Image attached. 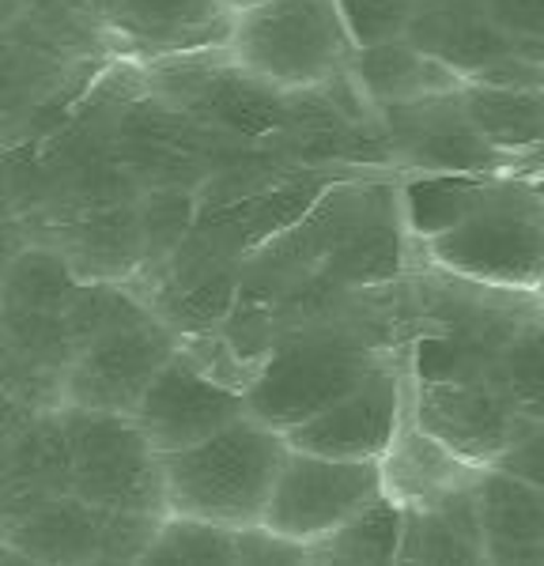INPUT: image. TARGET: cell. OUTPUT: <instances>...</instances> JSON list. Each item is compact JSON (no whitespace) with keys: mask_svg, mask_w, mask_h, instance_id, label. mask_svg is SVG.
Masks as SVG:
<instances>
[{"mask_svg":"<svg viewBox=\"0 0 544 566\" xmlns=\"http://www.w3.org/2000/svg\"><path fill=\"white\" fill-rule=\"evenodd\" d=\"M284 453V434L258 423L253 416L231 419L186 450L163 453L167 514L201 517L227 528L261 525V510Z\"/></svg>","mask_w":544,"mask_h":566,"instance_id":"1","label":"cell"},{"mask_svg":"<svg viewBox=\"0 0 544 566\" xmlns=\"http://www.w3.org/2000/svg\"><path fill=\"white\" fill-rule=\"evenodd\" d=\"M389 355L341 322L287 325L242 386L247 416L284 434L352 392Z\"/></svg>","mask_w":544,"mask_h":566,"instance_id":"2","label":"cell"},{"mask_svg":"<svg viewBox=\"0 0 544 566\" xmlns=\"http://www.w3.org/2000/svg\"><path fill=\"white\" fill-rule=\"evenodd\" d=\"M106 136L117 167L133 178L136 189H186L197 193L208 178H216L227 163H234L242 144L227 140L212 125L197 122L189 109L163 98L140 80L129 91L111 76L103 91Z\"/></svg>","mask_w":544,"mask_h":566,"instance_id":"3","label":"cell"},{"mask_svg":"<svg viewBox=\"0 0 544 566\" xmlns=\"http://www.w3.org/2000/svg\"><path fill=\"white\" fill-rule=\"evenodd\" d=\"M420 242L423 258L442 272L492 287L541 291L544 200L537 178L495 175L473 212Z\"/></svg>","mask_w":544,"mask_h":566,"instance_id":"4","label":"cell"},{"mask_svg":"<svg viewBox=\"0 0 544 566\" xmlns=\"http://www.w3.org/2000/svg\"><path fill=\"white\" fill-rule=\"evenodd\" d=\"M220 50L272 91L314 87L352 57L333 0H261L231 12Z\"/></svg>","mask_w":544,"mask_h":566,"instance_id":"5","label":"cell"},{"mask_svg":"<svg viewBox=\"0 0 544 566\" xmlns=\"http://www.w3.org/2000/svg\"><path fill=\"white\" fill-rule=\"evenodd\" d=\"M69 442V491L98 510L167 517L163 453L133 416L57 408Z\"/></svg>","mask_w":544,"mask_h":566,"instance_id":"6","label":"cell"},{"mask_svg":"<svg viewBox=\"0 0 544 566\" xmlns=\"http://www.w3.org/2000/svg\"><path fill=\"white\" fill-rule=\"evenodd\" d=\"M242 264L247 261L239 253L193 223L178 250L151 272L133 276L129 287L151 310V317L167 325L178 344H186L220 328L239 295Z\"/></svg>","mask_w":544,"mask_h":566,"instance_id":"7","label":"cell"},{"mask_svg":"<svg viewBox=\"0 0 544 566\" xmlns=\"http://www.w3.org/2000/svg\"><path fill=\"white\" fill-rule=\"evenodd\" d=\"M383 495L378 461H333L287 450L261 510V525L292 544H314Z\"/></svg>","mask_w":544,"mask_h":566,"instance_id":"8","label":"cell"},{"mask_svg":"<svg viewBox=\"0 0 544 566\" xmlns=\"http://www.w3.org/2000/svg\"><path fill=\"white\" fill-rule=\"evenodd\" d=\"M178 336L148 314L106 328L72 355L65 374V405L84 412L133 416L140 392L175 355Z\"/></svg>","mask_w":544,"mask_h":566,"instance_id":"9","label":"cell"},{"mask_svg":"<svg viewBox=\"0 0 544 566\" xmlns=\"http://www.w3.org/2000/svg\"><path fill=\"white\" fill-rule=\"evenodd\" d=\"M378 125L386 133L394 167L420 175H511V167L522 163L480 140L461 106V87L378 106Z\"/></svg>","mask_w":544,"mask_h":566,"instance_id":"10","label":"cell"},{"mask_svg":"<svg viewBox=\"0 0 544 566\" xmlns=\"http://www.w3.org/2000/svg\"><path fill=\"white\" fill-rule=\"evenodd\" d=\"M247 416L242 389L212 378L186 348H175L133 408V423L159 453H175Z\"/></svg>","mask_w":544,"mask_h":566,"instance_id":"11","label":"cell"},{"mask_svg":"<svg viewBox=\"0 0 544 566\" xmlns=\"http://www.w3.org/2000/svg\"><path fill=\"white\" fill-rule=\"evenodd\" d=\"M408 419L458 461L488 469L544 419L514 412L484 381H416Z\"/></svg>","mask_w":544,"mask_h":566,"instance_id":"12","label":"cell"},{"mask_svg":"<svg viewBox=\"0 0 544 566\" xmlns=\"http://www.w3.org/2000/svg\"><path fill=\"white\" fill-rule=\"evenodd\" d=\"M405 419V381L394 359H383L367 378L329 408L287 427V450L333 461H383Z\"/></svg>","mask_w":544,"mask_h":566,"instance_id":"13","label":"cell"},{"mask_svg":"<svg viewBox=\"0 0 544 566\" xmlns=\"http://www.w3.org/2000/svg\"><path fill=\"white\" fill-rule=\"evenodd\" d=\"M416 333H450L503 348L519 328L541 317V291L492 287L453 272L431 269L408 283Z\"/></svg>","mask_w":544,"mask_h":566,"instance_id":"14","label":"cell"},{"mask_svg":"<svg viewBox=\"0 0 544 566\" xmlns=\"http://www.w3.org/2000/svg\"><path fill=\"white\" fill-rule=\"evenodd\" d=\"M76 348L69 333V310L0 306V392L34 412H57L65 405V374Z\"/></svg>","mask_w":544,"mask_h":566,"instance_id":"15","label":"cell"},{"mask_svg":"<svg viewBox=\"0 0 544 566\" xmlns=\"http://www.w3.org/2000/svg\"><path fill=\"white\" fill-rule=\"evenodd\" d=\"M84 69L45 50L15 20L0 27V144L20 140L42 117L65 106L80 91Z\"/></svg>","mask_w":544,"mask_h":566,"instance_id":"16","label":"cell"},{"mask_svg":"<svg viewBox=\"0 0 544 566\" xmlns=\"http://www.w3.org/2000/svg\"><path fill=\"white\" fill-rule=\"evenodd\" d=\"M103 8L114 45L144 57L208 50L231 20L223 0H103Z\"/></svg>","mask_w":544,"mask_h":566,"instance_id":"17","label":"cell"},{"mask_svg":"<svg viewBox=\"0 0 544 566\" xmlns=\"http://www.w3.org/2000/svg\"><path fill=\"white\" fill-rule=\"evenodd\" d=\"M405 42H412L423 57L439 61L465 84L477 72L514 53V45L499 34L488 15V0H416L405 27Z\"/></svg>","mask_w":544,"mask_h":566,"instance_id":"18","label":"cell"},{"mask_svg":"<svg viewBox=\"0 0 544 566\" xmlns=\"http://www.w3.org/2000/svg\"><path fill=\"white\" fill-rule=\"evenodd\" d=\"M61 495H69L65 427L57 412H39L15 438L0 476V541Z\"/></svg>","mask_w":544,"mask_h":566,"instance_id":"19","label":"cell"},{"mask_svg":"<svg viewBox=\"0 0 544 566\" xmlns=\"http://www.w3.org/2000/svg\"><path fill=\"white\" fill-rule=\"evenodd\" d=\"M484 563H544V483L480 469L473 483Z\"/></svg>","mask_w":544,"mask_h":566,"instance_id":"20","label":"cell"},{"mask_svg":"<svg viewBox=\"0 0 544 566\" xmlns=\"http://www.w3.org/2000/svg\"><path fill=\"white\" fill-rule=\"evenodd\" d=\"M34 245H50L72 269V276L84 283H129L140 269L136 200L61 223Z\"/></svg>","mask_w":544,"mask_h":566,"instance_id":"21","label":"cell"},{"mask_svg":"<svg viewBox=\"0 0 544 566\" xmlns=\"http://www.w3.org/2000/svg\"><path fill=\"white\" fill-rule=\"evenodd\" d=\"M394 563H484L473 488L450 491L423 506H401V541Z\"/></svg>","mask_w":544,"mask_h":566,"instance_id":"22","label":"cell"},{"mask_svg":"<svg viewBox=\"0 0 544 566\" xmlns=\"http://www.w3.org/2000/svg\"><path fill=\"white\" fill-rule=\"evenodd\" d=\"M378 469H383V495L394 499L397 506H423V502H435L450 491L473 488L480 472L442 450L412 419H401Z\"/></svg>","mask_w":544,"mask_h":566,"instance_id":"23","label":"cell"},{"mask_svg":"<svg viewBox=\"0 0 544 566\" xmlns=\"http://www.w3.org/2000/svg\"><path fill=\"white\" fill-rule=\"evenodd\" d=\"M0 544L12 547L20 563H103V510L69 491Z\"/></svg>","mask_w":544,"mask_h":566,"instance_id":"24","label":"cell"},{"mask_svg":"<svg viewBox=\"0 0 544 566\" xmlns=\"http://www.w3.org/2000/svg\"><path fill=\"white\" fill-rule=\"evenodd\" d=\"M348 76L356 80L363 98H367L375 109L394 106V103H412V98L461 87V80L453 76L450 69H442L439 61L423 57V53L405 39L352 50Z\"/></svg>","mask_w":544,"mask_h":566,"instance_id":"25","label":"cell"},{"mask_svg":"<svg viewBox=\"0 0 544 566\" xmlns=\"http://www.w3.org/2000/svg\"><path fill=\"white\" fill-rule=\"evenodd\" d=\"M461 106L492 151L506 159H537L544 140V87L461 84Z\"/></svg>","mask_w":544,"mask_h":566,"instance_id":"26","label":"cell"},{"mask_svg":"<svg viewBox=\"0 0 544 566\" xmlns=\"http://www.w3.org/2000/svg\"><path fill=\"white\" fill-rule=\"evenodd\" d=\"M15 23L72 65H95L114 53L103 0H20Z\"/></svg>","mask_w":544,"mask_h":566,"instance_id":"27","label":"cell"},{"mask_svg":"<svg viewBox=\"0 0 544 566\" xmlns=\"http://www.w3.org/2000/svg\"><path fill=\"white\" fill-rule=\"evenodd\" d=\"M495 175H420L408 178L397 193L405 227L416 239L447 231L458 219H465L480 200L488 197Z\"/></svg>","mask_w":544,"mask_h":566,"instance_id":"28","label":"cell"},{"mask_svg":"<svg viewBox=\"0 0 544 566\" xmlns=\"http://www.w3.org/2000/svg\"><path fill=\"white\" fill-rule=\"evenodd\" d=\"M397 541H401V506L389 495H378L322 541L306 544V563H394Z\"/></svg>","mask_w":544,"mask_h":566,"instance_id":"29","label":"cell"},{"mask_svg":"<svg viewBox=\"0 0 544 566\" xmlns=\"http://www.w3.org/2000/svg\"><path fill=\"white\" fill-rule=\"evenodd\" d=\"M484 386L499 392L514 412L544 419V340L541 317L511 336L495 352L492 367L484 374Z\"/></svg>","mask_w":544,"mask_h":566,"instance_id":"30","label":"cell"},{"mask_svg":"<svg viewBox=\"0 0 544 566\" xmlns=\"http://www.w3.org/2000/svg\"><path fill=\"white\" fill-rule=\"evenodd\" d=\"M197 216V197L186 189H140L136 193V223H140V269L151 272L178 250Z\"/></svg>","mask_w":544,"mask_h":566,"instance_id":"31","label":"cell"},{"mask_svg":"<svg viewBox=\"0 0 544 566\" xmlns=\"http://www.w3.org/2000/svg\"><path fill=\"white\" fill-rule=\"evenodd\" d=\"M140 563H239V528L167 514Z\"/></svg>","mask_w":544,"mask_h":566,"instance_id":"32","label":"cell"},{"mask_svg":"<svg viewBox=\"0 0 544 566\" xmlns=\"http://www.w3.org/2000/svg\"><path fill=\"white\" fill-rule=\"evenodd\" d=\"M333 4H337L352 50H363V45L405 39L416 0H333Z\"/></svg>","mask_w":544,"mask_h":566,"instance_id":"33","label":"cell"},{"mask_svg":"<svg viewBox=\"0 0 544 566\" xmlns=\"http://www.w3.org/2000/svg\"><path fill=\"white\" fill-rule=\"evenodd\" d=\"M488 15L514 53L544 61V0H488Z\"/></svg>","mask_w":544,"mask_h":566,"instance_id":"34","label":"cell"},{"mask_svg":"<svg viewBox=\"0 0 544 566\" xmlns=\"http://www.w3.org/2000/svg\"><path fill=\"white\" fill-rule=\"evenodd\" d=\"M239 563H306V547L269 533L265 525L239 528Z\"/></svg>","mask_w":544,"mask_h":566,"instance_id":"35","label":"cell"},{"mask_svg":"<svg viewBox=\"0 0 544 566\" xmlns=\"http://www.w3.org/2000/svg\"><path fill=\"white\" fill-rule=\"evenodd\" d=\"M488 469L511 472V476L530 483H544V423L525 431L514 446H506L495 458V464H488Z\"/></svg>","mask_w":544,"mask_h":566,"instance_id":"36","label":"cell"},{"mask_svg":"<svg viewBox=\"0 0 544 566\" xmlns=\"http://www.w3.org/2000/svg\"><path fill=\"white\" fill-rule=\"evenodd\" d=\"M465 84H488V87H544V61H530L522 53H506L495 65L477 72Z\"/></svg>","mask_w":544,"mask_h":566,"instance_id":"37","label":"cell"},{"mask_svg":"<svg viewBox=\"0 0 544 566\" xmlns=\"http://www.w3.org/2000/svg\"><path fill=\"white\" fill-rule=\"evenodd\" d=\"M34 416H39L34 408H27V405H20V400H12V397L0 392V476H4V469H8V453H12L15 438H20V431L31 423Z\"/></svg>","mask_w":544,"mask_h":566,"instance_id":"38","label":"cell"},{"mask_svg":"<svg viewBox=\"0 0 544 566\" xmlns=\"http://www.w3.org/2000/svg\"><path fill=\"white\" fill-rule=\"evenodd\" d=\"M27 245V234H23V223L15 219L12 212V205H8V197H4V189H0V280H4V269H8V261L15 258Z\"/></svg>","mask_w":544,"mask_h":566,"instance_id":"39","label":"cell"},{"mask_svg":"<svg viewBox=\"0 0 544 566\" xmlns=\"http://www.w3.org/2000/svg\"><path fill=\"white\" fill-rule=\"evenodd\" d=\"M15 12H20V0H0V27L12 23Z\"/></svg>","mask_w":544,"mask_h":566,"instance_id":"40","label":"cell"},{"mask_svg":"<svg viewBox=\"0 0 544 566\" xmlns=\"http://www.w3.org/2000/svg\"><path fill=\"white\" fill-rule=\"evenodd\" d=\"M253 4H261V0H223L227 12H242V8H253Z\"/></svg>","mask_w":544,"mask_h":566,"instance_id":"41","label":"cell"}]
</instances>
